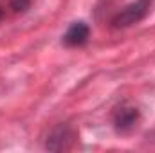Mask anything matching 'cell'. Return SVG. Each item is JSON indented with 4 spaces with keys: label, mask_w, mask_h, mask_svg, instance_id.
<instances>
[{
    "label": "cell",
    "mask_w": 155,
    "mask_h": 153,
    "mask_svg": "<svg viewBox=\"0 0 155 153\" xmlns=\"http://www.w3.org/2000/svg\"><path fill=\"white\" fill-rule=\"evenodd\" d=\"M76 139L78 133L71 124H58L49 132L45 148L51 151H67V150H72Z\"/></svg>",
    "instance_id": "obj_2"
},
{
    "label": "cell",
    "mask_w": 155,
    "mask_h": 153,
    "mask_svg": "<svg viewBox=\"0 0 155 153\" xmlns=\"http://www.w3.org/2000/svg\"><path fill=\"white\" fill-rule=\"evenodd\" d=\"M33 0H9V5L15 13H25L31 7Z\"/></svg>",
    "instance_id": "obj_5"
},
{
    "label": "cell",
    "mask_w": 155,
    "mask_h": 153,
    "mask_svg": "<svg viewBox=\"0 0 155 153\" xmlns=\"http://www.w3.org/2000/svg\"><path fill=\"white\" fill-rule=\"evenodd\" d=\"M90 36V27L85 22H72L67 29V33L63 34V43L67 47H81L88 41Z\"/></svg>",
    "instance_id": "obj_4"
},
{
    "label": "cell",
    "mask_w": 155,
    "mask_h": 153,
    "mask_svg": "<svg viewBox=\"0 0 155 153\" xmlns=\"http://www.w3.org/2000/svg\"><path fill=\"white\" fill-rule=\"evenodd\" d=\"M153 0H135L128 5H124L121 11H117L112 18V27L116 29H126L132 27L135 24H139L141 20H144L152 9Z\"/></svg>",
    "instance_id": "obj_1"
},
{
    "label": "cell",
    "mask_w": 155,
    "mask_h": 153,
    "mask_svg": "<svg viewBox=\"0 0 155 153\" xmlns=\"http://www.w3.org/2000/svg\"><path fill=\"white\" fill-rule=\"evenodd\" d=\"M139 119H141V114L135 106L123 105L114 112V128L119 133H126V132H130L137 126Z\"/></svg>",
    "instance_id": "obj_3"
},
{
    "label": "cell",
    "mask_w": 155,
    "mask_h": 153,
    "mask_svg": "<svg viewBox=\"0 0 155 153\" xmlns=\"http://www.w3.org/2000/svg\"><path fill=\"white\" fill-rule=\"evenodd\" d=\"M4 18V9H2V5H0V20Z\"/></svg>",
    "instance_id": "obj_6"
}]
</instances>
